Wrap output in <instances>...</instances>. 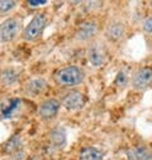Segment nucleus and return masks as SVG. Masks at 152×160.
Instances as JSON below:
<instances>
[{
	"mask_svg": "<svg viewBox=\"0 0 152 160\" xmlns=\"http://www.w3.org/2000/svg\"><path fill=\"white\" fill-rule=\"evenodd\" d=\"M52 77L56 83L61 86L71 87V86L80 85L85 78V73L78 66H65L55 71Z\"/></svg>",
	"mask_w": 152,
	"mask_h": 160,
	"instance_id": "obj_1",
	"label": "nucleus"
},
{
	"mask_svg": "<svg viewBox=\"0 0 152 160\" xmlns=\"http://www.w3.org/2000/svg\"><path fill=\"white\" fill-rule=\"evenodd\" d=\"M48 24V17L47 14L45 13H40V14H35L32 20L28 23V25L24 28V32H23V38L28 42H34V41H38L43 32H45V28L47 27Z\"/></svg>",
	"mask_w": 152,
	"mask_h": 160,
	"instance_id": "obj_2",
	"label": "nucleus"
},
{
	"mask_svg": "<svg viewBox=\"0 0 152 160\" xmlns=\"http://www.w3.org/2000/svg\"><path fill=\"white\" fill-rule=\"evenodd\" d=\"M22 28V23L17 18H8L0 24V43H9L14 41Z\"/></svg>",
	"mask_w": 152,
	"mask_h": 160,
	"instance_id": "obj_3",
	"label": "nucleus"
},
{
	"mask_svg": "<svg viewBox=\"0 0 152 160\" xmlns=\"http://www.w3.org/2000/svg\"><path fill=\"white\" fill-rule=\"evenodd\" d=\"M131 85L136 91L147 90L152 85V68L144 66L137 69V72L132 77Z\"/></svg>",
	"mask_w": 152,
	"mask_h": 160,
	"instance_id": "obj_4",
	"label": "nucleus"
},
{
	"mask_svg": "<svg viewBox=\"0 0 152 160\" xmlns=\"http://www.w3.org/2000/svg\"><path fill=\"white\" fill-rule=\"evenodd\" d=\"M85 103H86V97L84 93L79 91H71L66 93L62 98V106L70 111L80 110L85 106Z\"/></svg>",
	"mask_w": 152,
	"mask_h": 160,
	"instance_id": "obj_5",
	"label": "nucleus"
},
{
	"mask_svg": "<svg viewBox=\"0 0 152 160\" xmlns=\"http://www.w3.org/2000/svg\"><path fill=\"white\" fill-rule=\"evenodd\" d=\"M60 106H61V103L55 98L45 100L38 106V115L43 120H52L53 117L57 116V113L60 111Z\"/></svg>",
	"mask_w": 152,
	"mask_h": 160,
	"instance_id": "obj_6",
	"label": "nucleus"
},
{
	"mask_svg": "<svg viewBox=\"0 0 152 160\" xmlns=\"http://www.w3.org/2000/svg\"><path fill=\"white\" fill-rule=\"evenodd\" d=\"M98 24L93 20H88V22H84L79 25L78 28V32H76V39L80 42H86V41H90L93 39L96 34H98Z\"/></svg>",
	"mask_w": 152,
	"mask_h": 160,
	"instance_id": "obj_7",
	"label": "nucleus"
},
{
	"mask_svg": "<svg viewBox=\"0 0 152 160\" xmlns=\"http://www.w3.org/2000/svg\"><path fill=\"white\" fill-rule=\"evenodd\" d=\"M128 160H152V149L146 145H137L127 150Z\"/></svg>",
	"mask_w": 152,
	"mask_h": 160,
	"instance_id": "obj_8",
	"label": "nucleus"
},
{
	"mask_svg": "<svg viewBox=\"0 0 152 160\" xmlns=\"http://www.w3.org/2000/svg\"><path fill=\"white\" fill-rule=\"evenodd\" d=\"M48 83L43 78H33L28 81L24 86V91L30 96H40L45 91H47Z\"/></svg>",
	"mask_w": 152,
	"mask_h": 160,
	"instance_id": "obj_9",
	"label": "nucleus"
},
{
	"mask_svg": "<svg viewBox=\"0 0 152 160\" xmlns=\"http://www.w3.org/2000/svg\"><path fill=\"white\" fill-rule=\"evenodd\" d=\"M124 33H126V28L121 22H111L105 29V37L108 38V41L114 43L119 42L123 38Z\"/></svg>",
	"mask_w": 152,
	"mask_h": 160,
	"instance_id": "obj_10",
	"label": "nucleus"
},
{
	"mask_svg": "<svg viewBox=\"0 0 152 160\" xmlns=\"http://www.w3.org/2000/svg\"><path fill=\"white\" fill-rule=\"evenodd\" d=\"M88 57H89V61L93 66L100 67L105 61V53L103 51V47L98 43H94L88 49Z\"/></svg>",
	"mask_w": 152,
	"mask_h": 160,
	"instance_id": "obj_11",
	"label": "nucleus"
},
{
	"mask_svg": "<svg viewBox=\"0 0 152 160\" xmlns=\"http://www.w3.org/2000/svg\"><path fill=\"white\" fill-rule=\"evenodd\" d=\"M19 76H20V73L17 68L7 67V68H3L0 71V81H2V83L5 86H10L18 81Z\"/></svg>",
	"mask_w": 152,
	"mask_h": 160,
	"instance_id": "obj_12",
	"label": "nucleus"
},
{
	"mask_svg": "<svg viewBox=\"0 0 152 160\" xmlns=\"http://www.w3.org/2000/svg\"><path fill=\"white\" fill-rule=\"evenodd\" d=\"M103 151L95 146L83 148L79 155L80 160H103Z\"/></svg>",
	"mask_w": 152,
	"mask_h": 160,
	"instance_id": "obj_13",
	"label": "nucleus"
},
{
	"mask_svg": "<svg viewBox=\"0 0 152 160\" xmlns=\"http://www.w3.org/2000/svg\"><path fill=\"white\" fill-rule=\"evenodd\" d=\"M50 139L52 141V144L57 148H63L66 145V131L62 129V128H56L52 130L51 135H50Z\"/></svg>",
	"mask_w": 152,
	"mask_h": 160,
	"instance_id": "obj_14",
	"label": "nucleus"
},
{
	"mask_svg": "<svg viewBox=\"0 0 152 160\" xmlns=\"http://www.w3.org/2000/svg\"><path fill=\"white\" fill-rule=\"evenodd\" d=\"M19 102H20L19 98H13V100H10L8 103H5V106H3V108H2V113H3V116H4V117H9V116H12V113L14 112V110L18 107Z\"/></svg>",
	"mask_w": 152,
	"mask_h": 160,
	"instance_id": "obj_15",
	"label": "nucleus"
},
{
	"mask_svg": "<svg viewBox=\"0 0 152 160\" xmlns=\"http://www.w3.org/2000/svg\"><path fill=\"white\" fill-rule=\"evenodd\" d=\"M128 82V73L124 71V69H121L117 76H116V79H114V85L118 86V87H123L126 86Z\"/></svg>",
	"mask_w": 152,
	"mask_h": 160,
	"instance_id": "obj_16",
	"label": "nucleus"
},
{
	"mask_svg": "<svg viewBox=\"0 0 152 160\" xmlns=\"http://www.w3.org/2000/svg\"><path fill=\"white\" fill-rule=\"evenodd\" d=\"M17 7V2H10V0H2L0 2V14H4L10 12L13 8Z\"/></svg>",
	"mask_w": 152,
	"mask_h": 160,
	"instance_id": "obj_17",
	"label": "nucleus"
},
{
	"mask_svg": "<svg viewBox=\"0 0 152 160\" xmlns=\"http://www.w3.org/2000/svg\"><path fill=\"white\" fill-rule=\"evenodd\" d=\"M18 145H19V139H18V138H12V139L4 145V149H5V151L10 152V151H14Z\"/></svg>",
	"mask_w": 152,
	"mask_h": 160,
	"instance_id": "obj_18",
	"label": "nucleus"
},
{
	"mask_svg": "<svg viewBox=\"0 0 152 160\" xmlns=\"http://www.w3.org/2000/svg\"><path fill=\"white\" fill-rule=\"evenodd\" d=\"M142 29L147 34H151L152 33V17H148V18L144 19V22L142 24Z\"/></svg>",
	"mask_w": 152,
	"mask_h": 160,
	"instance_id": "obj_19",
	"label": "nucleus"
},
{
	"mask_svg": "<svg viewBox=\"0 0 152 160\" xmlns=\"http://www.w3.org/2000/svg\"><path fill=\"white\" fill-rule=\"evenodd\" d=\"M27 4L29 7H40V5H46L47 2H38V0H37V2H28Z\"/></svg>",
	"mask_w": 152,
	"mask_h": 160,
	"instance_id": "obj_20",
	"label": "nucleus"
}]
</instances>
